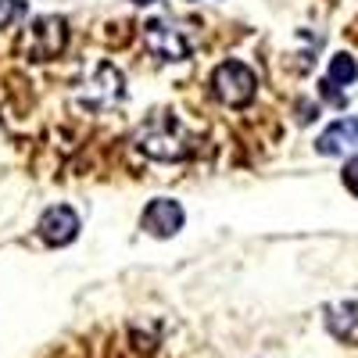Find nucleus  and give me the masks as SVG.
Returning a JSON list of instances; mask_svg holds the SVG:
<instances>
[{
	"label": "nucleus",
	"instance_id": "nucleus-8",
	"mask_svg": "<svg viewBox=\"0 0 358 358\" xmlns=\"http://www.w3.org/2000/svg\"><path fill=\"white\" fill-rule=\"evenodd\" d=\"M315 151L322 158H337V155L358 151V118L355 115H344V118H337V122H330V126L319 133Z\"/></svg>",
	"mask_w": 358,
	"mask_h": 358
},
{
	"label": "nucleus",
	"instance_id": "nucleus-10",
	"mask_svg": "<svg viewBox=\"0 0 358 358\" xmlns=\"http://www.w3.org/2000/svg\"><path fill=\"white\" fill-rule=\"evenodd\" d=\"M358 79V62H355V57L351 54H334L330 57V76H326L322 83H330L334 90H344V86H351Z\"/></svg>",
	"mask_w": 358,
	"mask_h": 358
},
{
	"label": "nucleus",
	"instance_id": "nucleus-11",
	"mask_svg": "<svg viewBox=\"0 0 358 358\" xmlns=\"http://www.w3.org/2000/svg\"><path fill=\"white\" fill-rule=\"evenodd\" d=\"M29 11V4H25V0H0V29H4V25H11L15 18H22Z\"/></svg>",
	"mask_w": 358,
	"mask_h": 358
},
{
	"label": "nucleus",
	"instance_id": "nucleus-1",
	"mask_svg": "<svg viewBox=\"0 0 358 358\" xmlns=\"http://www.w3.org/2000/svg\"><path fill=\"white\" fill-rule=\"evenodd\" d=\"M133 143L151 162H183L194 155V136L176 118V111H151L140 122Z\"/></svg>",
	"mask_w": 358,
	"mask_h": 358
},
{
	"label": "nucleus",
	"instance_id": "nucleus-12",
	"mask_svg": "<svg viewBox=\"0 0 358 358\" xmlns=\"http://www.w3.org/2000/svg\"><path fill=\"white\" fill-rule=\"evenodd\" d=\"M341 179H344V187L358 197V158H348L344 169H341Z\"/></svg>",
	"mask_w": 358,
	"mask_h": 358
},
{
	"label": "nucleus",
	"instance_id": "nucleus-9",
	"mask_svg": "<svg viewBox=\"0 0 358 358\" xmlns=\"http://www.w3.org/2000/svg\"><path fill=\"white\" fill-rule=\"evenodd\" d=\"M326 330H330L337 341H351L358 334V301L326 305Z\"/></svg>",
	"mask_w": 358,
	"mask_h": 358
},
{
	"label": "nucleus",
	"instance_id": "nucleus-2",
	"mask_svg": "<svg viewBox=\"0 0 358 358\" xmlns=\"http://www.w3.org/2000/svg\"><path fill=\"white\" fill-rule=\"evenodd\" d=\"M212 90L215 97L229 108H248L258 94V76L251 65L244 62H222L215 72H212Z\"/></svg>",
	"mask_w": 358,
	"mask_h": 358
},
{
	"label": "nucleus",
	"instance_id": "nucleus-13",
	"mask_svg": "<svg viewBox=\"0 0 358 358\" xmlns=\"http://www.w3.org/2000/svg\"><path fill=\"white\" fill-rule=\"evenodd\" d=\"M133 4H155V0H133Z\"/></svg>",
	"mask_w": 358,
	"mask_h": 358
},
{
	"label": "nucleus",
	"instance_id": "nucleus-6",
	"mask_svg": "<svg viewBox=\"0 0 358 358\" xmlns=\"http://www.w3.org/2000/svg\"><path fill=\"white\" fill-rule=\"evenodd\" d=\"M36 229H40V236H43V244H50V248H69L76 236H79V215H76L72 204H50L47 212L40 215Z\"/></svg>",
	"mask_w": 358,
	"mask_h": 358
},
{
	"label": "nucleus",
	"instance_id": "nucleus-7",
	"mask_svg": "<svg viewBox=\"0 0 358 358\" xmlns=\"http://www.w3.org/2000/svg\"><path fill=\"white\" fill-rule=\"evenodd\" d=\"M183 222H187V212H183V204L172 201V197H155L140 215V226L151 236H176L183 229Z\"/></svg>",
	"mask_w": 358,
	"mask_h": 358
},
{
	"label": "nucleus",
	"instance_id": "nucleus-3",
	"mask_svg": "<svg viewBox=\"0 0 358 358\" xmlns=\"http://www.w3.org/2000/svg\"><path fill=\"white\" fill-rule=\"evenodd\" d=\"M143 43L155 57H162V62H183L190 54V36L165 18H151L143 25Z\"/></svg>",
	"mask_w": 358,
	"mask_h": 358
},
{
	"label": "nucleus",
	"instance_id": "nucleus-5",
	"mask_svg": "<svg viewBox=\"0 0 358 358\" xmlns=\"http://www.w3.org/2000/svg\"><path fill=\"white\" fill-rule=\"evenodd\" d=\"M79 101H83L86 108H94V111L115 108L118 101H122V76H118V69L108 65V62H101V65L94 69V79L83 83Z\"/></svg>",
	"mask_w": 358,
	"mask_h": 358
},
{
	"label": "nucleus",
	"instance_id": "nucleus-4",
	"mask_svg": "<svg viewBox=\"0 0 358 358\" xmlns=\"http://www.w3.org/2000/svg\"><path fill=\"white\" fill-rule=\"evenodd\" d=\"M69 43V25L65 18L57 15H43L29 25V40H25V50L29 57H36V62H47V57H57Z\"/></svg>",
	"mask_w": 358,
	"mask_h": 358
}]
</instances>
